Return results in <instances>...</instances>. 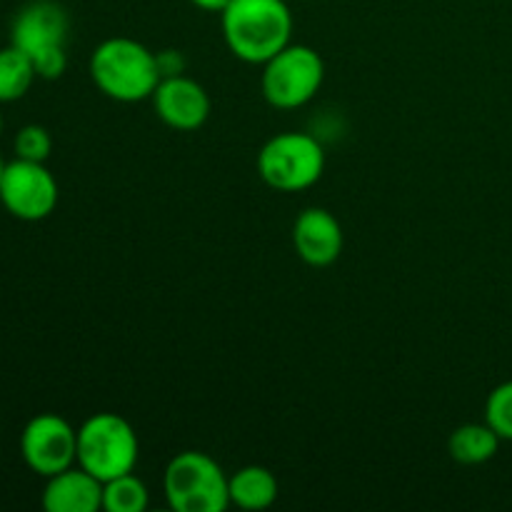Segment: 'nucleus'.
Returning <instances> with one entry per match:
<instances>
[{
	"mask_svg": "<svg viewBox=\"0 0 512 512\" xmlns=\"http://www.w3.org/2000/svg\"><path fill=\"white\" fill-rule=\"evenodd\" d=\"M3 170H5V163H3V158H0V183H3Z\"/></svg>",
	"mask_w": 512,
	"mask_h": 512,
	"instance_id": "obj_20",
	"label": "nucleus"
},
{
	"mask_svg": "<svg viewBox=\"0 0 512 512\" xmlns=\"http://www.w3.org/2000/svg\"><path fill=\"white\" fill-rule=\"evenodd\" d=\"M485 423L500 435V440H512V380L498 385L485 403Z\"/></svg>",
	"mask_w": 512,
	"mask_h": 512,
	"instance_id": "obj_17",
	"label": "nucleus"
},
{
	"mask_svg": "<svg viewBox=\"0 0 512 512\" xmlns=\"http://www.w3.org/2000/svg\"><path fill=\"white\" fill-rule=\"evenodd\" d=\"M0 133H3V113H0Z\"/></svg>",
	"mask_w": 512,
	"mask_h": 512,
	"instance_id": "obj_21",
	"label": "nucleus"
},
{
	"mask_svg": "<svg viewBox=\"0 0 512 512\" xmlns=\"http://www.w3.org/2000/svg\"><path fill=\"white\" fill-rule=\"evenodd\" d=\"M150 493L143 480L133 473L103 483V510L108 512H145Z\"/></svg>",
	"mask_w": 512,
	"mask_h": 512,
	"instance_id": "obj_16",
	"label": "nucleus"
},
{
	"mask_svg": "<svg viewBox=\"0 0 512 512\" xmlns=\"http://www.w3.org/2000/svg\"><path fill=\"white\" fill-rule=\"evenodd\" d=\"M230 53L250 65H265L290 45L293 13L285 0H233L220 13Z\"/></svg>",
	"mask_w": 512,
	"mask_h": 512,
	"instance_id": "obj_1",
	"label": "nucleus"
},
{
	"mask_svg": "<svg viewBox=\"0 0 512 512\" xmlns=\"http://www.w3.org/2000/svg\"><path fill=\"white\" fill-rule=\"evenodd\" d=\"M68 30L70 20L63 5L55 0H33L15 15L10 43L28 53L30 60H35L53 50H63Z\"/></svg>",
	"mask_w": 512,
	"mask_h": 512,
	"instance_id": "obj_9",
	"label": "nucleus"
},
{
	"mask_svg": "<svg viewBox=\"0 0 512 512\" xmlns=\"http://www.w3.org/2000/svg\"><path fill=\"white\" fill-rule=\"evenodd\" d=\"M20 455L33 473L48 480L78 465V430L55 413L35 415L20 433Z\"/></svg>",
	"mask_w": 512,
	"mask_h": 512,
	"instance_id": "obj_7",
	"label": "nucleus"
},
{
	"mask_svg": "<svg viewBox=\"0 0 512 512\" xmlns=\"http://www.w3.org/2000/svg\"><path fill=\"white\" fill-rule=\"evenodd\" d=\"M153 105L158 118L168 128L190 130L203 128L210 115V98L203 85L185 75H168L158 83L153 93Z\"/></svg>",
	"mask_w": 512,
	"mask_h": 512,
	"instance_id": "obj_10",
	"label": "nucleus"
},
{
	"mask_svg": "<svg viewBox=\"0 0 512 512\" xmlns=\"http://www.w3.org/2000/svg\"><path fill=\"white\" fill-rule=\"evenodd\" d=\"M228 480L210 455L185 450L165 468V498L175 512H225L230 505Z\"/></svg>",
	"mask_w": 512,
	"mask_h": 512,
	"instance_id": "obj_4",
	"label": "nucleus"
},
{
	"mask_svg": "<svg viewBox=\"0 0 512 512\" xmlns=\"http://www.w3.org/2000/svg\"><path fill=\"white\" fill-rule=\"evenodd\" d=\"M230 505L240 510H265L278 500V480L263 465H248L228 480Z\"/></svg>",
	"mask_w": 512,
	"mask_h": 512,
	"instance_id": "obj_13",
	"label": "nucleus"
},
{
	"mask_svg": "<svg viewBox=\"0 0 512 512\" xmlns=\"http://www.w3.org/2000/svg\"><path fill=\"white\" fill-rule=\"evenodd\" d=\"M40 503L48 512H98L103 510V483L80 465H73L50 475Z\"/></svg>",
	"mask_w": 512,
	"mask_h": 512,
	"instance_id": "obj_12",
	"label": "nucleus"
},
{
	"mask_svg": "<svg viewBox=\"0 0 512 512\" xmlns=\"http://www.w3.org/2000/svg\"><path fill=\"white\" fill-rule=\"evenodd\" d=\"M325 80V63L310 45H285L278 55L263 65L265 100L278 110L303 108L318 95Z\"/></svg>",
	"mask_w": 512,
	"mask_h": 512,
	"instance_id": "obj_6",
	"label": "nucleus"
},
{
	"mask_svg": "<svg viewBox=\"0 0 512 512\" xmlns=\"http://www.w3.org/2000/svg\"><path fill=\"white\" fill-rule=\"evenodd\" d=\"M138 435L115 413H95L78 428V465L108 483L138 465Z\"/></svg>",
	"mask_w": 512,
	"mask_h": 512,
	"instance_id": "obj_3",
	"label": "nucleus"
},
{
	"mask_svg": "<svg viewBox=\"0 0 512 512\" xmlns=\"http://www.w3.org/2000/svg\"><path fill=\"white\" fill-rule=\"evenodd\" d=\"M325 150L308 133H280L258 153V173L278 193H300L323 178Z\"/></svg>",
	"mask_w": 512,
	"mask_h": 512,
	"instance_id": "obj_5",
	"label": "nucleus"
},
{
	"mask_svg": "<svg viewBox=\"0 0 512 512\" xmlns=\"http://www.w3.org/2000/svg\"><path fill=\"white\" fill-rule=\"evenodd\" d=\"M38 78L35 65L28 53L15 48H0V103H15L30 90L33 80Z\"/></svg>",
	"mask_w": 512,
	"mask_h": 512,
	"instance_id": "obj_15",
	"label": "nucleus"
},
{
	"mask_svg": "<svg viewBox=\"0 0 512 512\" xmlns=\"http://www.w3.org/2000/svg\"><path fill=\"white\" fill-rule=\"evenodd\" d=\"M90 78L103 95L118 103L153 98L163 80L158 55L133 38H108L90 55Z\"/></svg>",
	"mask_w": 512,
	"mask_h": 512,
	"instance_id": "obj_2",
	"label": "nucleus"
},
{
	"mask_svg": "<svg viewBox=\"0 0 512 512\" xmlns=\"http://www.w3.org/2000/svg\"><path fill=\"white\" fill-rule=\"evenodd\" d=\"M0 203L13 218L38 223L48 218L58 205V183L45 163L15 158L13 163H5Z\"/></svg>",
	"mask_w": 512,
	"mask_h": 512,
	"instance_id": "obj_8",
	"label": "nucleus"
},
{
	"mask_svg": "<svg viewBox=\"0 0 512 512\" xmlns=\"http://www.w3.org/2000/svg\"><path fill=\"white\" fill-rule=\"evenodd\" d=\"M500 435L488 423H468L453 430L448 440V453L460 465H483L498 455Z\"/></svg>",
	"mask_w": 512,
	"mask_h": 512,
	"instance_id": "obj_14",
	"label": "nucleus"
},
{
	"mask_svg": "<svg viewBox=\"0 0 512 512\" xmlns=\"http://www.w3.org/2000/svg\"><path fill=\"white\" fill-rule=\"evenodd\" d=\"M53 150V138L43 125H25L15 135V158L33 160V163H45Z\"/></svg>",
	"mask_w": 512,
	"mask_h": 512,
	"instance_id": "obj_18",
	"label": "nucleus"
},
{
	"mask_svg": "<svg viewBox=\"0 0 512 512\" xmlns=\"http://www.w3.org/2000/svg\"><path fill=\"white\" fill-rule=\"evenodd\" d=\"M190 3H193L195 8L205 10V13H223L233 0H190Z\"/></svg>",
	"mask_w": 512,
	"mask_h": 512,
	"instance_id": "obj_19",
	"label": "nucleus"
},
{
	"mask_svg": "<svg viewBox=\"0 0 512 512\" xmlns=\"http://www.w3.org/2000/svg\"><path fill=\"white\" fill-rule=\"evenodd\" d=\"M293 245L303 263L328 268L343 253V228L330 210L305 208L293 225Z\"/></svg>",
	"mask_w": 512,
	"mask_h": 512,
	"instance_id": "obj_11",
	"label": "nucleus"
}]
</instances>
